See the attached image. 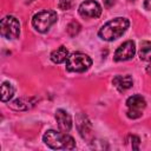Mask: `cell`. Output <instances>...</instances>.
Here are the masks:
<instances>
[{
    "instance_id": "cell-1",
    "label": "cell",
    "mask_w": 151,
    "mask_h": 151,
    "mask_svg": "<svg viewBox=\"0 0 151 151\" xmlns=\"http://www.w3.org/2000/svg\"><path fill=\"white\" fill-rule=\"evenodd\" d=\"M129 26H130L129 19L123 17H117L104 24L100 27L98 35L105 41H113L119 37H122L125 33V31L129 28Z\"/></svg>"
},
{
    "instance_id": "cell-2",
    "label": "cell",
    "mask_w": 151,
    "mask_h": 151,
    "mask_svg": "<svg viewBox=\"0 0 151 151\" xmlns=\"http://www.w3.org/2000/svg\"><path fill=\"white\" fill-rule=\"evenodd\" d=\"M42 142L53 150H73L76 142L73 137L67 132H58L55 130H48L42 136Z\"/></svg>"
},
{
    "instance_id": "cell-3",
    "label": "cell",
    "mask_w": 151,
    "mask_h": 151,
    "mask_svg": "<svg viewBox=\"0 0 151 151\" xmlns=\"http://www.w3.org/2000/svg\"><path fill=\"white\" fill-rule=\"evenodd\" d=\"M58 20V14L53 9H44L38 12L32 18V26L40 33H45Z\"/></svg>"
},
{
    "instance_id": "cell-4",
    "label": "cell",
    "mask_w": 151,
    "mask_h": 151,
    "mask_svg": "<svg viewBox=\"0 0 151 151\" xmlns=\"http://www.w3.org/2000/svg\"><path fill=\"white\" fill-rule=\"evenodd\" d=\"M92 65L91 58L81 52H74L70 54L66 59V70L70 72L81 73L87 71Z\"/></svg>"
},
{
    "instance_id": "cell-5",
    "label": "cell",
    "mask_w": 151,
    "mask_h": 151,
    "mask_svg": "<svg viewBox=\"0 0 151 151\" xmlns=\"http://www.w3.org/2000/svg\"><path fill=\"white\" fill-rule=\"evenodd\" d=\"M1 35L6 39H17L20 34V22L13 15H6L0 22Z\"/></svg>"
},
{
    "instance_id": "cell-6",
    "label": "cell",
    "mask_w": 151,
    "mask_h": 151,
    "mask_svg": "<svg viewBox=\"0 0 151 151\" xmlns=\"http://www.w3.org/2000/svg\"><path fill=\"white\" fill-rule=\"evenodd\" d=\"M126 106H127L126 116L131 119H137L143 114V111L146 107V101L144 97H142L140 94H133L127 98Z\"/></svg>"
},
{
    "instance_id": "cell-7",
    "label": "cell",
    "mask_w": 151,
    "mask_h": 151,
    "mask_svg": "<svg viewBox=\"0 0 151 151\" xmlns=\"http://www.w3.org/2000/svg\"><path fill=\"white\" fill-rule=\"evenodd\" d=\"M78 12L85 19H94V18L100 17L101 6L94 0H85L84 2L80 4Z\"/></svg>"
},
{
    "instance_id": "cell-8",
    "label": "cell",
    "mask_w": 151,
    "mask_h": 151,
    "mask_svg": "<svg viewBox=\"0 0 151 151\" xmlns=\"http://www.w3.org/2000/svg\"><path fill=\"white\" fill-rule=\"evenodd\" d=\"M136 53V45L132 40H127L125 42H123L114 52L113 59L114 61H125V60H130L134 57Z\"/></svg>"
},
{
    "instance_id": "cell-9",
    "label": "cell",
    "mask_w": 151,
    "mask_h": 151,
    "mask_svg": "<svg viewBox=\"0 0 151 151\" xmlns=\"http://www.w3.org/2000/svg\"><path fill=\"white\" fill-rule=\"evenodd\" d=\"M55 120L58 123V127L63 132H68L72 129V118L67 111L59 109L55 112Z\"/></svg>"
},
{
    "instance_id": "cell-10",
    "label": "cell",
    "mask_w": 151,
    "mask_h": 151,
    "mask_svg": "<svg viewBox=\"0 0 151 151\" xmlns=\"http://www.w3.org/2000/svg\"><path fill=\"white\" fill-rule=\"evenodd\" d=\"M77 129L80 133V136L83 138H87L88 136H91V131H92V126H91V123L88 120V118L83 114V113H79L77 116Z\"/></svg>"
},
{
    "instance_id": "cell-11",
    "label": "cell",
    "mask_w": 151,
    "mask_h": 151,
    "mask_svg": "<svg viewBox=\"0 0 151 151\" xmlns=\"http://www.w3.org/2000/svg\"><path fill=\"white\" fill-rule=\"evenodd\" d=\"M112 84L119 92H124V91L129 90L130 87H132L133 80H132V77L129 76V74H126V76H116L112 80Z\"/></svg>"
},
{
    "instance_id": "cell-12",
    "label": "cell",
    "mask_w": 151,
    "mask_h": 151,
    "mask_svg": "<svg viewBox=\"0 0 151 151\" xmlns=\"http://www.w3.org/2000/svg\"><path fill=\"white\" fill-rule=\"evenodd\" d=\"M34 104H35L34 98H19V99H15L11 104V107L14 110H19V111H26V110L32 109Z\"/></svg>"
},
{
    "instance_id": "cell-13",
    "label": "cell",
    "mask_w": 151,
    "mask_h": 151,
    "mask_svg": "<svg viewBox=\"0 0 151 151\" xmlns=\"http://www.w3.org/2000/svg\"><path fill=\"white\" fill-rule=\"evenodd\" d=\"M68 57V51L65 46H60L57 50H54L51 53V60L55 64H61L64 63Z\"/></svg>"
},
{
    "instance_id": "cell-14",
    "label": "cell",
    "mask_w": 151,
    "mask_h": 151,
    "mask_svg": "<svg viewBox=\"0 0 151 151\" xmlns=\"http://www.w3.org/2000/svg\"><path fill=\"white\" fill-rule=\"evenodd\" d=\"M14 94V87L12 86L11 83H7V81H4L1 84V101L6 103L8 101Z\"/></svg>"
},
{
    "instance_id": "cell-15",
    "label": "cell",
    "mask_w": 151,
    "mask_h": 151,
    "mask_svg": "<svg viewBox=\"0 0 151 151\" xmlns=\"http://www.w3.org/2000/svg\"><path fill=\"white\" fill-rule=\"evenodd\" d=\"M139 58L144 61H151V42L150 41H144L140 44L139 48Z\"/></svg>"
},
{
    "instance_id": "cell-16",
    "label": "cell",
    "mask_w": 151,
    "mask_h": 151,
    "mask_svg": "<svg viewBox=\"0 0 151 151\" xmlns=\"http://www.w3.org/2000/svg\"><path fill=\"white\" fill-rule=\"evenodd\" d=\"M80 28H81L80 24H79L78 21L73 20V21H71V22L68 24V26H67V33H68L71 37H76V35L80 32Z\"/></svg>"
},
{
    "instance_id": "cell-17",
    "label": "cell",
    "mask_w": 151,
    "mask_h": 151,
    "mask_svg": "<svg viewBox=\"0 0 151 151\" xmlns=\"http://www.w3.org/2000/svg\"><path fill=\"white\" fill-rule=\"evenodd\" d=\"M58 6L63 11H67L72 6V0H58Z\"/></svg>"
},
{
    "instance_id": "cell-18",
    "label": "cell",
    "mask_w": 151,
    "mask_h": 151,
    "mask_svg": "<svg viewBox=\"0 0 151 151\" xmlns=\"http://www.w3.org/2000/svg\"><path fill=\"white\" fill-rule=\"evenodd\" d=\"M130 139H131L132 149L133 150H138L139 149V137H137V136H130Z\"/></svg>"
},
{
    "instance_id": "cell-19",
    "label": "cell",
    "mask_w": 151,
    "mask_h": 151,
    "mask_svg": "<svg viewBox=\"0 0 151 151\" xmlns=\"http://www.w3.org/2000/svg\"><path fill=\"white\" fill-rule=\"evenodd\" d=\"M144 7H145L147 11H151V0H145V1H144Z\"/></svg>"
},
{
    "instance_id": "cell-20",
    "label": "cell",
    "mask_w": 151,
    "mask_h": 151,
    "mask_svg": "<svg viewBox=\"0 0 151 151\" xmlns=\"http://www.w3.org/2000/svg\"><path fill=\"white\" fill-rule=\"evenodd\" d=\"M104 1H105V4H106L107 6H111V5L114 4V0H104Z\"/></svg>"
},
{
    "instance_id": "cell-21",
    "label": "cell",
    "mask_w": 151,
    "mask_h": 151,
    "mask_svg": "<svg viewBox=\"0 0 151 151\" xmlns=\"http://www.w3.org/2000/svg\"><path fill=\"white\" fill-rule=\"evenodd\" d=\"M146 72H147L149 74H151V64H150V65L146 67Z\"/></svg>"
},
{
    "instance_id": "cell-22",
    "label": "cell",
    "mask_w": 151,
    "mask_h": 151,
    "mask_svg": "<svg viewBox=\"0 0 151 151\" xmlns=\"http://www.w3.org/2000/svg\"><path fill=\"white\" fill-rule=\"evenodd\" d=\"M24 1H25V2H32L33 0H24Z\"/></svg>"
}]
</instances>
